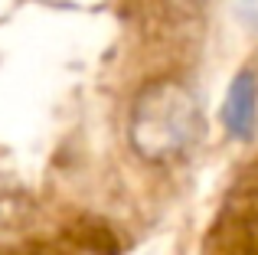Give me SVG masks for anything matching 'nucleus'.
Returning a JSON list of instances; mask_svg holds the SVG:
<instances>
[{
  "instance_id": "1",
  "label": "nucleus",
  "mask_w": 258,
  "mask_h": 255,
  "mask_svg": "<svg viewBox=\"0 0 258 255\" xmlns=\"http://www.w3.org/2000/svg\"><path fill=\"white\" fill-rule=\"evenodd\" d=\"M222 118H226L229 131L248 134V128H252V121H255V79L248 76V72H242V76L232 82Z\"/></svg>"
}]
</instances>
